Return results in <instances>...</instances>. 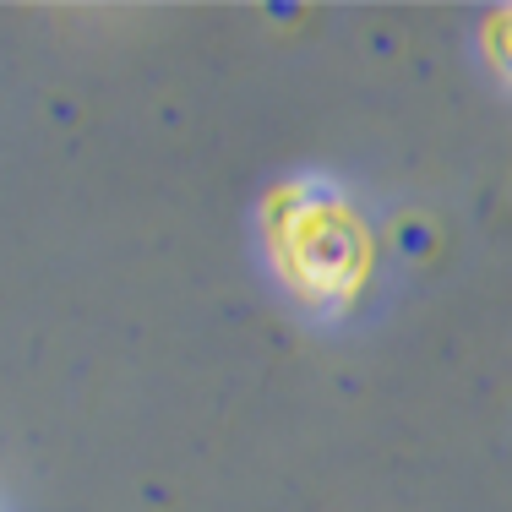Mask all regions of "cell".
I'll return each instance as SVG.
<instances>
[{
	"label": "cell",
	"instance_id": "cell-1",
	"mask_svg": "<svg viewBox=\"0 0 512 512\" xmlns=\"http://www.w3.org/2000/svg\"><path fill=\"white\" fill-rule=\"evenodd\" d=\"M267 267L289 289V300L306 311H349L376 273L371 229L355 202L316 175L278 180L256 213Z\"/></svg>",
	"mask_w": 512,
	"mask_h": 512
},
{
	"label": "cell",
	"instance_id": "cell-2",
	"mask_svg": "<svg viewBox=\"0 0 512 512\" xmlns=\"http://www.w3.org/2000/svg\"><path fill=\"white\" fill-rule=\"evenodd\" d=\"M480 50H485V60H491L496 77L512 82V6H502V11H491V17H485Z\"/></svg>",
	"mask_w": 512,
	"mask_h": 512
}]
</instances>
